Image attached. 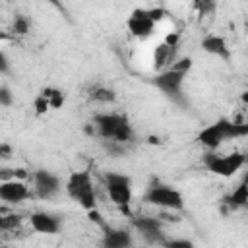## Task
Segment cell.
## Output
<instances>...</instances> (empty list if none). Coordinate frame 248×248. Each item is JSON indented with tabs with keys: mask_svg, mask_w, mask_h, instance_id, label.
I'll list each match as a JSON object with an SVG mask.
<instances>
[{
	"mask_svg": "<svg viewBox=\"0 0 248 248\" xmlns=\"http://www.w3.org/2000/svg\"><path fill=\"white\" fill-rule=\"evenodd\" d=\"M95 134L103 141H116V143H130L134 140V128L124 114L118 112H101L93 116Z\"/></svg>",
	"mask_w": 248,
	"mask_h": 248,
	"instance_id": "1",
	"label": "cell"
},
{
	"mask_svg": "<svg viewBox=\"0 0 248 248\" xmlns=\"http://www.w3.org/2000/svg\"><path fill=\"white\" fill-rule=\"evenodd\" d=\"M248 134V124L244 122H234L229 118H219L217 122L205 126L200 134H198V141L207 149V151H215L225 140H234V138H242Z\"/></svg>",
	"mask_w": 248,
	"mask_h": 248,
	"instance_id": "2",
	"label": "cell"
},
{
	"mask_svg": "<svg viewBox=\"0 0 248 248\" xmlns=\"http://www.w3.org/2000/svg\"><path fill=\"white\" fill-rule=\"evenodd\" d=\"M66 192L85 211L97 209V192L89 170H74L66 180Z\"/></svg>",
	"mask_w": 248,
	"mask_h": 248,
	"instance_id": "3",
	"label": "cell"
},
{
	"mask_svg": "<svg viewBox=\"0 0 248 248\" xmlns=\"http://www.w3.org/2000/svg\"><path fill=\"white\" fill-rule=\"evenodd\" d=\"M105 188L108 192L110 202L126 215H130L132 203V178L122 172H107L105 174Z\"/></svg>",
	"mask_w": 248,
	"mask_h": 248,
	"instance_id": "4",
	"label": "cell"
},
{
	"mask_svg": "<svg viewBox=\"0 0 248 248\" xmlns=\"http://www.w3.org/2000/svg\"><path fill=\"white\" fill-rule=\"evenodd\" d=\"M143 198H145L147 203H151V205H155V207H163V209L180 211V209L184 207V198H182V194H180L176 188L169 186V184H159V182L151 184V186L147 188V192H145Z\"/></svg>",
	"mask_w": 248,
	"mask_h": 248,
	"instance_id": "5",
	"label": "cell"
},
{
	"mask_svg": "<svg viewBox=\"0 0 248 248\" xmlns=\"http://www.w3.org/2000/svg\"><path fill=\"white\" fill-rule=\"evenodd\" d=\"M246 163V157L238 151L229 153V155H219L215 151H207L203 155V165L207 167V170H211L213 174L219 176H232L236 170H240Z\"/></svg>",
	"mask_w": 248,
	"mask_h": 248,
	"instance_id": "6",
	"label": "cell"
},
{
	"mask_svg": "<svg viewBox=\"0 0 248 248\" xmlns=\"http://www.w3.org/2000/svg\"><path fill=\"white\" fill-rule=\"evenodd\" d=\"M184 78L186 74L182 72H176V70H167V72H161L153 78V85L157 89H161L167 97H170L174 103H184V97H182V83H184Z\"/></svg>",
	"mask_w": 248,
	"mask_h": 248,
	"instance_id": "7",
	"label": "cell"
},
{
	"mask_svg": "<svg viewBox=\"0 0 248 248\" xmlns=\"http://www.w3.org/2000/svg\"><path fill=\"white\" fill-rule=\"evenodd\" d=\"M132 225H134V229H136L149 244H163V242L167 240V238H165V232H163L161 219H157V217L140 215V217H134V219H132Z\"/></svg>",
	"mask_w": 248,
	"mask_h": 248,
	"instance_id": "8",
	"label": "cell"
},
{
	"mask_svg": "<svg viewBox=\"0 0 248 248\" xmlns=\"http://www.w3.org/2000/svg\"><path fill=\"white\" fill-rule=\"evenodd\" d=\"M33 188H35V194H37L39 198L48 200V198H52L54 194L60 192L62 184H60V178H58L54 172L41 169V170H37V172L33 174Z\"/></svg>",
	"mask_w": 248,
	"mask_h": 248,
	"instance_id": "9",
	"label": "cell"
},
{
	"mask_svg": "<svg viewBox=\"0 0 248 248\" xmlns=\"http://www.w3.org/2000/svg\"><path fill=\"white\" fill-rule=\"evenodd\" d=\"M126 25H128V31H130L136 39H147V37H151L153 31H155V23L151 21V17H149V14H147L145 8L134 10L132 16L128 17Z\"/></svg>",
	"mask_w": 248,
	"mask_h": 248,
	"instance_id": "10",
	"label": "cell"
},
{
	"mask_svg": "<svg viewBox=\"0 0 248 248\" xmlns=\"http://www.w3.org/2000/svg\"><path fill=\"white\" fill-rule=\"evenodd\" d=\"M176 60H178V46H170L167 43H161V45L155 46V50H153V68L157 70V74L170 70Z\"/></svg>",
	"mask_w": 248,
	"mask_h": 248,
	"instance_id": "11",
	"label": "cell"
},
{
	"mask_svg": "<svg viewBox=\"0 0 248 248\" xmlns=\"http://www.w3.org/2000/svg\"><path fill=\"white\" fill-rule=\"evenodd\" d=\"M103 248H132V234L128 229L118 227H103Z\"/></svg>",
	"mask_w": 248,
	"mask_h": 248,
	"instance_id": "12",
	"label": "cell"
},
{
	"mask_svg": "<svg viewBox=\"0 0 248 248\" xmlns=\"http://www.w3.org/2000/svg\"><path fill=\"white\" fill-rule=\"evenodd\" d=\"M31 196L29 188L21 180H6L0 182V200L6 203H19Z\"/></svg>",
	"mask_w": 248,
	"mask_h": 248,
	"instance_id": "13",
	"label": "cell"
},
{
	"mask_svg": "<svg viewBox=\"0 0 248 248\" xmlns=\"http://www.w3.org/2000/svg\"><path fill=\"white\" fill-rule=\"evenodd\" d=\"M29 221H31V227L37 232H43V234H56L60 231V227H62V221L56 215L46 213V211H35V213H31Z\"/></svg>",
	"mask_w": 248,
	"mask_h": 248,
	"instance_id": "14",
	"label": "cell"
},
{
	"mask_svg": "<svg viewBox=\"0 0 248 248\" xmlns=\"http://www.w3.org/2000/svg\"><path fill=\"white\" fill-rule=\"evenodd\" d=\"M202 48L217 58H223V60L231 58V48L227 46V41L219 35H205L202 39Z\"/></svg>",
	"mask_w": 248,
	"mask_h": 248,
	"instance_id": "15",
	"label": "cell"
},
{
	"mask_svg": "<svg viewBox=\"0 0 248 248\" xmlns=\"http://www.w3.org/2000/svg\"><path fill=\"white\" fill-rule=\"evenodd\" d=\"M223 202H225L231 209L246 207V203H248V186H246V182H240L229 196L223 198Z\"/></svg>",
	"mask_w": 248,
	"mask_h": 248,
	"instance_id": "16",
	"label": "cell"
},
{
	"mask_svg": "<svg viewBox=\"0 0 248 248\" xmlns=\"http://www.w3.org/2000/svg\"><path fill=\"white\" fill-rule=\"evenodd\" d=\"M89 99L97 101V103H114L116 93H114V89H110L107 85H93L89 89Z\"/></svg>",
	"mask_w": 248,
	"mask_h": 248,
	"instance_id": "17",
	"label": "cell"
},
{
	"mask_svg": "<svg viewBox=\"0 0 248 248\" xmlns=\"http://www.w3.org/2000/svg\"><path fill=\"white\" fill-rule=\"evenodd\" d=\"M39 95H43V97L46 99V103H48L50 108H60V107L64 105V101H66L64 91L58 89V87H45Z\"/></svg>",
	"mask_w": 248,
	"mask_h": 248,
	"instance_id": "18",
	"label": "cell"
},
{
	"mask_svg": "<svg viewBox=\"0 0 248 248\" xmlns=\"http://www.w3.org/2000/svg\"><path fill=\"white\" fill-rule=\"evenodd\" d=\"M29 27H31L29 19L25 16H21V14L16 16L14 21H12V33H16V35H27L29 33Z\"/></svg>",
	"mask_w": 248,
	"mask_h": 248,
	"instance_id": "19",
	"label": "cell"
},
{
	"mask_svg": "<svg viewBox=\"0 0 248 248\" xmlns=\"http://www.w3.org/2000/svg\"><path fill=\"white\" fill-rule=\"evenodd\" d=\"M163 248H196V244L188 238H170L163 242Z\"/></svg>",
	"mask_w": 248,
	"mask_h": 248,
	"instance_id": "20",
	"label": "cell"
},
{
	"mask_svg": "<svg viewBox=\"0 0 248 248\" xmlns=\"http://www.w3.org/2000/svg\"><path fill=\"white\" fill-rule=\"evenodd\" d=\"M105 149H107V151H108L112 157H120V155H124L126 145L116 143V141H105Z\"/></svg>",
	"mask_w": 248,
	"mask_h": 248,
	"instance_id": "21",
	"label": "cell"
},
{
	"mask_svg": "<svg viewBox=\"0 0 248 248\" xmlns=\"http://www.w3.org/2000/svg\"><path fill=\"white\" fill-rule=\"evenodd\" d=\"M192 68V58H178L176 62H174V66H172V70H176V72H182V74H188V70Z\"/></svg>",
	"mask_w": 248,
	"mask_h": 248,
	"instance_id": "22",
	"label": "cell"
},
{
	"mask_svg": "<svg viewBox=\"0 0 248 248\" xmlns=\"http://www.w3.org/2000/svg\"><path fill=\"white\" fill-rule=\"evenodd\" d=\"M12 103H14V95H12V91H10L8 87L0 85V107H10Z\"/></svg>",
	"mask_w": 248,
	"mask_h": 248,
	"instance_id": "23",
	"label": "cell"
},
{
	"mask_svg": "<svg viewBox=\"0 0 248 248\" xmlns=\"http://www.w3.org/2000/svg\"><path fill=\"white\" fill-rule=\"evenodd\" d=\"M17 223H19V219H17V217H14V215H8V217L0 215V231H6V229H14Z\"/></svg>",
	"mask_w": 248,
	"mask_h": 248,
	"instance_id": "24",
	"label": "cell"
},
{
	"mask_svg": "<svg viewBox=\"0 0 248 248\" xmlns=\"http://www.w3.org/2000/svg\"><path fill=\"white\" fill-rule=\"evenodd\" d=\"M48 108H50V107H48L46 99H45L43 95H39V97L35 99V112H37V114H45Z\"/></svg>",
	"mask_w": 248,
	"mask_h": 248,
	"instance_id": "25",
	"label": "cell"
},
{
	"mask_svg": "<svg viewBox=\"0 0 248 248\" xmlns=\"http://www.w3.org/2000/svg\"><path fill=\"white\" fill-rule=\"evenodd\" d=\"M163 43H167V45H170V46H178V43H180V35H178L176 31H172V33H169V35L165 37Z\"/></svg>",
	"mask_w": 248,
	"mask_h": 248,
	"instance_id": "26",
	"label": "cell"
},
{
	"mask_svg": "<svg viewBox=\"0 0 248 248\" xmlns=\"http://www.w3.org/2000/svg\"><path fill=\"white\" fill-rule=\"evenodd\" d=\"M87 215H89V219H91V221H95L99 227H105V225H107V223H105V219L101 217V213H99L97 209H91V211H87Z\"/></svg>",
	"mask_w": 248,
	"mask_h": 248,
	"instance_id": "27",
	"label": "cell"
},
{
	"mask_svg": "<svg viewBox=\"0 0 248 248\" xmlns=\"http://www.w3.org/2000/svg\"><path fill=\"white\" fill-rule=\"evenodd\" d=\"M194 6L198 8V12H200L202 16H203L205 12H209V10H213V8H215V4H213V2H196Z\"/></svg>",
	"mask_w": 248,
	"mask_h": 248,
	"instance_id": "28",
	"label": "cell"
},
{
	"mask_svg": "<svg viewBox=\"0 0 248 248\" xmlns=\"http://www.w3.org/2000/svg\"><path fill=\"white\" fill-rule=\"evenodd\" d=\"M12 157V145L0 141V159H10Z\"/></svg>",
	"mask_w": 248,
	"mask_h": 248,
	"instance_id": "29",
	"label": "cell"
},
{
	"mask_svg": "<svg viewBox=\"0 0 248 248\" xmlns=\"http://www.w3.org/2000/svg\"><path fill=\"white\" fill-rule=\"evenodd\" d=\"M10 70V60L4 50H0V74H6Z\"/></svg>",
	"mask_w": 248,
	"mask_h": 248,
	"instance_id": "30",
	"label": "cell"
}]
</instances>
